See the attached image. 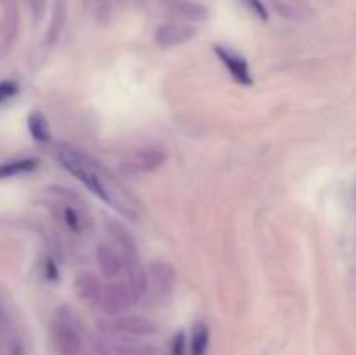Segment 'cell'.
Instances as JSON below:
<instances>
[{"mask_svg":"<svg viewBox=\"0 0 356 355\" xmlns=\"http://www.w3.org/2000/svg\"><path fill=\"white\" fill-rule=\"evenodd\" d=\"M56 157H58L61 166L65 167L70 174H73L76 180L82 181V183L86 184L87 190L92 191L94 195H97V197H99L103 202H106V204L124 211L120 202H118L117 195H115V191L104 183L101 174L97 173L96 162H92L89 157L83 155V153L79 152V150L66 145L58 146V150H56Z\"/></svg>","mask_w":356,"mask_h":355,"instance_id":"cell-1","label":"cell"},{"mask_svg":"<svg viewBox=\"0 0 356 355\" xmlns=\"http://www.w3.org/2000/svg\"><path fill=\"white\" fill-rule=\"evenodd\" d=\"M51 341L58 355H80L82 324L68 306L58 310V319L51 324Z\"/></svg>","mask_w":356,"mask_h":355,"instance_id":"cell-2","label":"cell"},{"mask_svg":"<svg viewBox=\"0 0 356 355\" xmlns=\"http://www.w3.org/2000/svg\"><path fill=\"white\" fill-rule=\"evenodd\" d=\"M138 303V298L132 294L129 285L122 282H110L103 287V294L99 299V308L104 315L108 317H118L127 313L132 308V305Z\"/></svg>","mask_w":356,"mask_h":355,"instance_id":"cell-3","label":"cell"},{"mask_svg":"<svg viewBox=\"0 0 356 355\" xmlns=\"http://www.w3.org/2000/svg\"><path fill=\"white\" fill-rule=\"evenodd\" d=\"M106 331L110 334H118V336H132V338H141V336H153L159 331L156 324L153 320L146 319L141 315H118L111 317L108 322Z\"/></svg>","mask_w":356,"mask_h":355,"instance_id":"cell-4","label":"cell"},{"mask_svg":"<svg viewBox=\"0 0 356 355\" xmlns=\"http://www.w3.org/2000/svg\"><path fill=\"white\" fill-rule=\"evenodd\" d=\"M167 160L165 148H141L127 160L122 164V173L134 176V174L153 173L159 167H162Z\"/></svg>","mask_w":356,"mask_h":355,"instance_id":"cell-5","label":"cell"},{"mask_svg":"<svg viewBox=\"0 0 356 355\" xmlns=\"http://www.w3.org/2000/svg\"><path fill=\"white\" fill-rule=\"evenodd\" d=\"M197 35V28L184 23H165L160 24L155 31V42L160 47H176L186 42L193 40Z\"/></svg>","mask_w":356,"mask_h":355,"instance_id":"cell-6","label":"cell"},{"mask_svg":"<svg viewBox=\"0 0 356 355\" xmlns=\"http://www.w3.org/2000/svg\"><path fill=\"white\" fill-rule=\"evenodd\" d=\"M214 51L236 82L242 84V86H252L254 79L245 58H242L238 52L232 51V49L222 47V45H214Z\"/></svg>","mask_w":356,"mask_h":355,"instance_id":"cell-7","label":"cell"},{"mask_svg":"<svg viewBox=\"0 0 356 355\" xmlns=\"http://www.w3.org/2000/svg\"><path fill=\"white\" fill-rule=\"evenodd\" d=\"M104 284L97 275L92 271H80L73 281V292L80 301L87 303V305H97L103 294Z\"/></svg>","mask_w":356,"mask_h":355,"instance_id":"cell-8","label":"cell"},{"mask_svg":"<svg viewBox=\"0 0 356 355\" xmlns=\"http://www.w3.org/2000/svg\"><path fill=\"white\" fill-rule=\"evenodd\" d=\"M146 275H148V281L152 282L153 289L160 294H167L176 285V270L172 265L165 263V261H153L146 270Z\"/></svg>","mask_w":356,"mask_h":355,"instance_id":"cell-9","label":"cell"},{"mask_svg":"<svg viewBox=\"0 0 356 355\" xmlns=\"http://www.w3.org/2000/svg\"><path fill=\"white\" fill-rule=\"evenodd\" d=\"M96 261L99 271L106 278H117L122 274V256L118 251H115L113 247L108 246V244H99L96 247Z\"/></svg>","mask_w":356,"mask_h":355,"instance_id":"cell-10","label":"cell"},{"mask_svg":"<svg viewBox=\"0 0 356 355\" xmlns=\"http://www.w3.org/2000/svg\"><path fill=\"white\" fill-rule=\"evenodd\" d=\"M163 3L170 13L190 21V23H200V21L207 19L209 16L207 7L193 2V0H163Z\"/></svg>","mask_w":356,"mask_h":355,"instance_id":"cell-11","label":"cell"},{"mask_svg":"<svg viewBox=\"0 0 356 355\" xmlns=\"http://www.w3.org/2000/svg\"><path fill=\"white\" fill-rule=\"evenodd\" d=\"M275 13L289 21H306L312 16V7L306 0H271Z\"/></svg>","mask_w":356,"mask_h":355,"instance_id":"cell-12","label":"cell"},{"mask_svg":"<svg viewBox=\"0 0 356 355\" xmlns=\"http://www.w3.org/2000/svg\"><path fill=\"white\" fill-rule=\"evenodd\" d=\"M106 230L110 232L111 239L115 240V244L120 247V251H122L120 256H132V254H136L134 239H132V235L129 233V230L125 228L122 223L111 219V221L106 223Z\"/></svg>","mask_w":356,"mask_h":355,"instance_id":"cell-13","label":"cell"},{"mask_svg":"<svg viewBox=\"0 0 356 355\" xmlns=\"http://www.w3.org/2000/svg\"><path fill=\"white\" fill-rule=\"evenodd\" d=\"M66 24V0H54L52 7V19L47 30V44L54 45Z\"/></svg>","mask_w":356,"mask_h":355,"instance_id":"cell-14","label":"cell"},{"mask_svg":"<svg viewBox=\"0 0 356 355\" xmlns=\"http://www.w3.org/2000/svg\"><path fill=\"white\" fill-rule=\"evenodd\" d=\"M28 131L33 136L35 141L49 143L51 141V131H49V122L42 111H33L28 117Z\"/></svg>","mask_w":356,"mask_h":355,"instance_id":"cell-15","label":"cell"},{"mask_svg":"<svg viewBox=\"0 0 356 355\" xmlns=\"http://www.w3.org/2000/svg\"><path fill=\"white\" fill-rule=\"evenodd\" d=\"M38 167L37 159H19V160H10V162L0 164V180L2 178H13L19 176V174L31 173Z\"/></svg>","mask_w":356,"mask_h":355,"instance_id":"cell-16","label":"cell"},{"mask_svg":"<svg viewBox=\"0 0 356 355\" xmlns=\"http://www.w3.org/2000/svg\"><path fill=\"white\" fill-rule=\"evenodd\" d=\"M209 348V327L204 322L195 324L191 333V355H207Z\"/></svg>","mask_w":356,"mask_h":355,"instance_id":"cell-17","label":"cell"},{"mask_svg":"<svg viewBox=\"0 0 356 355\" xmlns=\"http://www.w3.org/2000/svg\"><path fill=\"white\" fill-rule=\"evenodd\" d=\"M63 218H65V225L68 226L72 232L79 233L82 232V218H80L79 212L73 207H65L63 209Z\"/></svg>","mask_w":356,"mask_h":355,"instance_id":"cell-18","label":"cell"},{"mask_svg":"<svg viewBox=\"0 0 356 355\" xmlns=\"http://www.w3.org/2000/svg\"><path fill=\"white\" fill-rule=\"evenodd\" d=\"M17 93H19V86L14 80H3V82H0V103L17 96Z\"/></svg>","mask_w":356,"mask_h":355,"instance_id":"cell-19","label":"cell"},{"mask_svg":"<svg viewBox=\"0 0 356 355\" xmlns=\"http://www.w3.org/2000/svg\"><path fill=\"white\" fill-rule=\"evenodd\" d=\"M245 2H247V6L254 10V14H256V16H259L263 21H268L270 14H268L266 7H264V3L261 2V0H245Z\"/></svg>","mask_w":356,"mask_h":355,"instance_id":"cell-20","label":"cell"},{"mask_svg":"<svg viewBox=\"0 0 356 355\" xmlns=\"http://www.w3.org/2000/svg\"><path fill=\"white\" fill-rule=\"evenodd\" d=\"M186 352V338L184 333H177L172 340V355H184Z\"/></svg>","mask_w":356,"mask_h":355,"instance_id":"cell-21","label":"cell"},{"mask_svg":"<svg viewBox=\"0 0 356 355\" xmlns=\"http://www.w3.org/2000/svg\"><path fill=\"white\" fill-rule=\"evenodd\" d=\"M45 275H47L49 281H58L59 278L58 267H56V263L52 260L45 261Z\"/></svg>","mask_w":356,"mask_h":355,"instance_id":"cell-22","label":"cell"},{"mask_svg":"<svg viewBox=\"0 0 356 355\" xmlns=\"http://www.w3.org/2000/svg\"><path fill=\"white\" fill-rule=\"evenodd\" d=\"M45 3H47V0H31V7H33V13L38 19H40V16L44 14Z\"/></svg>","mask_w":356,"mask_h":355,"instance_id":"cell-23","label":"cell"},{"mask_svg":"<svg viewBox=\"0 0 356 355\" xmlns=\"http://www.w3.org/2000/svg\"><path fill=\"white\" fill-rule=\"evenodd\" d=\"M13 355H23V350H21V348H19V347H17V348H16V350H14V352H13Z\"/></svg>","mask_w":356,"mask_h":355,"instance_id":"cell-24","label":"cell"}]
</instances>
